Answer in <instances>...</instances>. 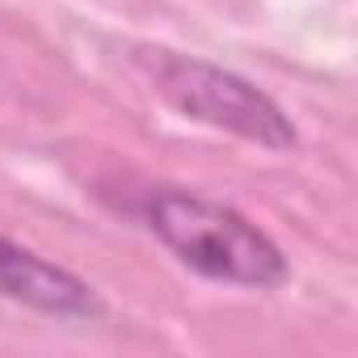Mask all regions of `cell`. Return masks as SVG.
Here are the masks:
<instances>
[{
  "label": "cell",
  "instance_id": "cell-1",
  "mask_svg": "<svg viewBox=\"0 0 358 358\" xmlns=\"http://www.w3.org/2000/svg\"><path fill=\"white\" fill-rule=\"evenodd\" d=\"M148 232L199 278L274 291L291 278L287 253L236 207L194 190L160 186L139 207Z\"/></svg>",
  "mask_w": 358,
  "mask_h": 358
},
{
  "label": "cell",
  "instance_id": "cell-3",
  "mask_svg": "<svg viewBox=\"0 0 358 358\" xmlns=\"http://www.w3.org/2000/svg\"><path fill=\"white\" fill-rule=\"evenodd\" d=\"M0 295L13 303H26L43 316H55V320L101 316V295L80 274H72L68 266H59L9 236H0Z\"/></svg>",
  "mask_w": 358,
  "mask_h": 358
},
{
  "label": "cell",
  "instance_id": "cell-2",
  "mask_svg": "<svg viewBox=\"0 0 358 358\" xmlns=\"http://www.w3.org/2000/svg\"><path fill=\"white\" fill-rule=\"evenodd\" d=\"M135 64L148 72V80L173 110H182L194 122H207L215 131H228V135L249 139L270 152H287L299 139L291 114L270 93H262L253 80H245L220 64H207V59L182 55V51H164V47L139 51Z\"/></svg>",
  "mask_w": 358,
  "mask_h": 358
}]
</instances>
